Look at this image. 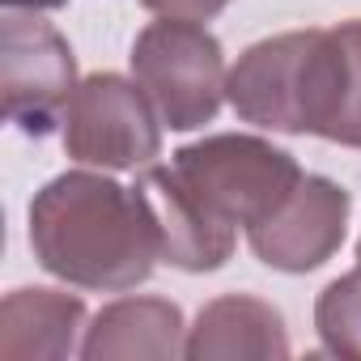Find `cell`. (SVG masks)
I'll return each instance as SVG.
<instances>
[{
    "label": "cell",
    "instance_id": "cell-6",
    "mask_svg": "<svg viewBox=\"0 0 361 361\" xmlns=\"http://www.w3.org/2000/svg\"><path fill=\"white\" fill-rule=\"evenodd\" d=\"M77 56L68 39L26 13H5V56H0V94H5V119L18 123L26 136H47L64 123V111L77 94Z\"/></svg>",
    "mask_w": 361,
    "mask_h": 361
},
{
    "label": "cell",
    "instance_id": "cell-5",
    "mask_svg": "<svg viewBox=\"0 0 361 361\" xmlns=\"http://www.w3.org/2000/svg\"><path fill=\"white\" fill-rule=\"evenodd\" d=\"M60 128H64L68 157L81 166L145 170L161 153V119L149 94L119 73L85 77Z\"/></svg>",
    "mask_w": 361,
    "mask_h": 361
},
{
    "label": "cell",
    "instance_id": "cell-7",
    "mask_svg": "<svg viewBox=\"0 0 361 361\" xmlns=\"http://www.w3.org/2000/svg\"><path fill=\"white\" fill-rule=\"evenodd\" d=\"M353 196L323 174H302V183L289 192V200L259 226L247 230V243L259 264L276 272H314L327 264L348 230Z\"/></svg>",
    "mask_w": 361,
    "mask_h": 361
},
{
    "label": "cell",
    "instance_id": "cell-12",
    "mask_svg": "<svg viewBox=\"0 0 361 361\" xmlns=\"http://www.w3.org/2000/svg\"><path fill=\"white\" fill-rule=\"evenodd\" d=\"M314 331L331 357L361 361V264L336 276L314 302Z\"/></svg>",
    "mask_w": 361,
    "mask_h": 361
},
{
    "label": "cell",
    "instance_id": "cell-8",
    "mask_svg": "<svg viewBox=\"0 0 361 361\" xmlns=\"http://www.w3.org/2000/svg\"><path fill=\"white\" fill-rule=\"evenodd\" d=\"M132 192L140 196L153 221V234H157V251L170 268L217 272L234 255V226L221 221L174 166L149 161L132 183Z\"/></svg>",
    "mask_w": 361,
    "mask_h": 361
},
{
    "label": "cell",
    "instance_id": "cell-1",
    "mask_svg": "<svg viewBox=\"0 0 361 361\" xmlns=\"http://www.w3.org/2000/svg\"><path fill=\"white\" fill-rule=\"evenodd\" d=\"M226 98L255 128L361 149V18L247 47L230 68Z\"/></svg>",
    "mask_w": 361,
    "mask_h": 361
},
{
    "label": "cell",
    "instance_id": "cell-13",
    "mask_svg": "<svg viewBox=\"0 0 361 361\" xmlns=\"http://www.w3.org/2000/svg\"><path fill=\"white\" fill-rule=\"evenodd\" d=\"M140 5L157 18H188V22H209L217 18L230 0H140Z\"/></svg>",
    "mask_w": 361,
    "mask_h": 361
},
{
    "label": "cell",
    "instance_id": "cell-3",
    "mask_svg": "<svg viewBox=\"0 0 361 361\" xmlns=\"http://www.w3.org/2000/svg\"><path fill=\"white\" fill-rule=\"evenodd\" d=\"M132 77L149 94L161 128L192 132L217 119L226 98V51L217 35L188 18L149 22L132 43Z\"/></svg>",
    "mask_w": 361,
    "mask_h": 361
},
{
    "label": "cell",
    "instance_id": "cell-2",
    "mask_svg": "<svg viewBox=\"0 0 361 361\" xmlns=\"http://www.w3.org/2000/svg\"><path fill=\"white\" fill-rule=\"evenodd\" d=\"M30 247L51 276L98 293L145 285L161 259L140 196L90 170H68L35 196Z\"/></svg>",
    "mask_w": 361,
    "mask_h": 361
},
{
    "label": "cell",
    "instance_id": "cell-10",
    "mask_svg": "<svg viewBox=\"0 0 361 361\" xmlns=\"http://www.w3.org/2000/svg\"><path fill=\"white\" fill-rule=\"evenodd\" d=\"M85 302L60 289H13L0 306V361H60L81 353Z\"/></svg>",
    "mask_w": 361,
    "mask_h": 361
},
{
    "label": "cell",
    "instance_id": "cell-11",
    "mask_svg": "<svg viewBox=\"0 0 361 361\" xmlns=\"http://www.w3.org/2000/svg\"><path fill=\"white\" fill-rule=\"evenodd\" d=\"M188 357L192 361H217V357H289V331L272 302L251 293H226L209 302L188 327Z\"/></svg>",
    "mask_w": 361,
    "mask_h": 361
},
{
    "label": "cell",
    "instance_id": "cell-14",
    "mask_svg": "<svg viewBox=\"0 0 361 361\" xmlns=\"http://www.w3.org/2000/svg\"><path fill=\"white\" fill-rule=\"evenodd\" d=\"M68 0H5V9H26V13H43V9H64Z\"/></svg>",
    "mask_w": 361,
    "mask_h": 361
},
{
    "label": "cell",
    "instance_id": "cell-4",
    "mask_svg": "<svg viewBox=\"0 0 361 361\" xmlns=\"http://www.w3.org/2000/svg\"><path fill=\"white\" fill-rule=\"evenodd\" d=\"M170 166L234 230L238 226L251 230L268 221L289 200V192L302 183V166L293 161V153L259 136H243V132H221V136L183 145Z\"/></svg>",
    "mask_w": 361,
    "mask_h": 361
},
{
    "label": "cell",
    "instance_id": "cell-15",
    "mask_svg": "<svg viewBox=\"0 0 361 361\" xmlns=\"http://www.w3.org/2000/svg\"><path fill=\"white\" fill-rule=\"evenodd\" d=\"M357 264H361V243H357Z\"/></svg>",
    "mask_w": 361,
    "mask_h": 361
},
{
    "label": "cell",
    "instance_id": "cell-9",
    "mask_svg": "<svg viewBox=\"0 0 361 361\" xmlns=\"http://www.w3.org/2000/svg\"><path fill=\"white\" fill-rule=\"evenodd\" d=\"M81 357L111 361V357H188V323L183 310L166 298H119L94 314L81 340Z\"/></svg>",
    "mask_w": 361,
    "mask_h": 361
}]
</instances>
